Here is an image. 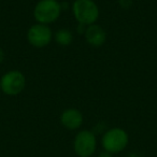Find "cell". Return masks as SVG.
Listing matches in <instances>:
<instances>
[{
    "label": "cell",
    "instance_id": "6da1fadb",
    "mask_svg": "<svg viewBox=\"0 0 157 157\" xmlns=\"http://www.w3.org/2000/svg\"><path fill=\"white\" fill-rule=\"evenodd\" d=\"M129 136L127 131L120 127L108 129L101 137V146L111 154H118L127 147Z\"/></svg>",
    "mask_w": 157,
    "mask_h": 157
},
{
    "label": "cell",
    "instance_id": "7a4b0ae2",
    "mask_svg": "<svg viewBox=\"0 0 157 157\" xmlns=\"http://www.w3.org/2000/svg\"><path fill=\"white\" fill-rule=\"evenodd\" d=\"M74 18L78 24L90 26L96 24L99 17V9L94 0H75L72 5Z\"/></svg>",
    "mask_w": 157,
    "mask_h": 157
},
{
    "label": "cell",
    "instance_id": "3957f363",
    "mask_svg": "<svg viewBox=\"0 0 157 157\" xmlns=\"http://www.w3.org/2000/svg\"><path fill=\"white\" fill-rule=\"evenodd\" d=\"M63 11L57 0H40L33 9V17L39 24L48 25L56 22Z\"/></svg>",
    "mask_w": 157,
    "mask_h": 157
},
{
    "label": "cell",
    "instance_id": "277c9868",
    "mask_svg": "<svg viewBox=\"0 0 157 157\" xmlns=\"http://www.w3.org/2000/svg\"><path fill=\"white\" fill-rule=\"evenodd\" d=\"M97 148V138L94 131L84 130L78 131L73 140L74 153L78 157H92Z\"/></svg>",
    "mask_w": 157,
    "mask_h": 157
},
{
    "label": "cell",
    "instance_id": "5b68a950",
    "mask_svg": "<svg viewBox=\"0 0 157 157\" xmlns=\"http://www.w3.org/2000/svg\"><path fill=\"white\" fill-rule=\"evenodd\" d=\"M26 86V78L18 70H11L0 78V90L7 96H17Z\"/></svg>",
    "mask_w": 157,
    "mask_h": 157
},
{
    "label": "cell",
    "instance_id": "8992f818",
    "mask_svg": "<svg viewBox=\"0 0 157 157\" xmlns=\"http://www.w3.org/2000/svg\"><path fill=\"white\" fill-rule=\"evenodd\" d=\"M53 39V33L48 25L37 24L29 27L27 31V40L29 44L37 48L48 46Z\"/></svg>",
    "mask_w": 157,
    "mask_h": 157
},
{
    "label": "cell",
    "instance_id": "52a82bcc",
    "mask_svg": "<svg viewBox=\"0 0 157 157\" xmlns=\"http://www.w3.org/2000/svg\"><path fill=\"white\" fill-rule=\"evenodd\" d=\"M60 124L68 130H76L83 124V115L75 108H69L60 114Z\"/></svg>",
    "mask_w": 157,
    "mask_h": 157
},
{
    "label": "cell",
    "instance_id": "ba28073f",
    "mask_svg": "<svg viewBox=\"0 0 157 157\" xmlns=\"http://www.w3.org/2000/svg\"><path fill=\"white\" fill-rule=\"evenodd\" d=\"M84 37H85L86 42L90 45L95 46V48H99V46L103 45L105 39H107L105 29L97 24H93L86 27Z\"/></svg>",
    "mask_w": 157,
    "mask_h": 157
},
{
    "label": "cell",
    "instance_id": "9c48e42d",
    "mask_svg": "<svg viewBox=\"0 0 157 157\" xmlns=\"http://www.w3.org/2000/svg\"><path fill=\"white\" fill-rule=\"evenodd\" d=\"M54 39L58 45L61 46H68L73 41V35L68 29H59L55 33Z\"/></svg>",
    "mask_w": 157,
    "mask_h": 157
},
{
    "label": "cell",
    "instance_id": "30bf717a",
    "mask_svg": "<svg viewBox=\"0 0 157 157\" xmlns=\"http://www.w3.org/2000/svg\"><path fill=\"white\" fill-rule=\"evenodd\" d=\"M121 7L124 8V9H128L131 6V0H118Z\"/></svg>",
    "mask_w": 157,
    "mask_h": 157
},
{
    "label": "cell",
    "instance_id": "8fae6325",
    "mask_svg": "<svg viewBox=\"0 0 157 157\" xmlns=\"http://www.w3.org/2000/svg\"><path fill=\"white\" fill-rule=\"evenodd\" d=\"M97 157H113V154H111V153H109V152H107V151L103 150L99 153Z\"/></svg>",
    "mask_w": 157,
    "mask_h": 157
},
{
    "label": "cell",
    "instance_id": "7c38bea8",
    "mask_svg": "<svg viewBox=\"0 0 157 157\" xmlns=\"http://www.w3.org/2000/svg\"><path fill=\"white\" fill-rule=\"evenodd\" d=\"M5 60V52L1 48H0V63H2Z\"/></svg>",
    "mask_w": 157,
    "mask_h": 157
}]
</instances>
